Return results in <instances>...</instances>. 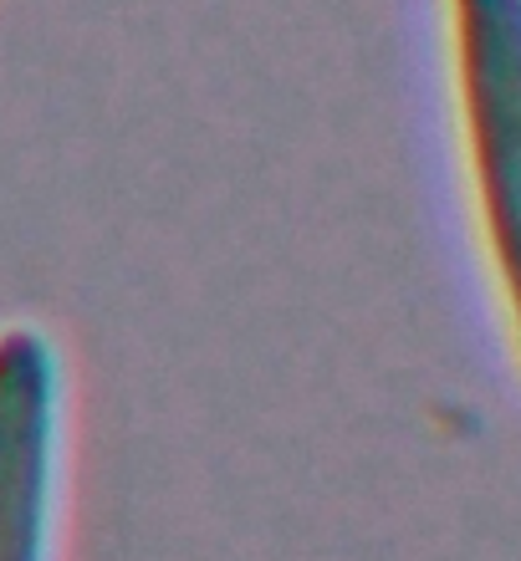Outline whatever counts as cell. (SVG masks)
I'll return each mask as SVG.
<instances>
[{
  "instance_id": "cell-1",
  "label": "cell",
  "mask_w": 521,
  "mask_h": 561,
  "mask_svg": "<svg viewBox=\"0 0 521 561\" xmlns=\"http://www.w3.org/2000/svg\"><path fill=\"white\" fill-rule=\"evenodd\" d=\"M465 159L521 337V0H450Z\"/></svg>"
},
{
  "instance_id": "cell-2",
  "label": "cell",
  "mask_w": 521,
  "mask_h": 561,
  "mask_svg": "<svg viewBox=\"0 0 521 561\" xmlns=\"http://www.w3.org/2000/svg\"><path fill=\"white\" fill-rule=\"evenodd\" d=\"M61 368L36 327L0 332V561H46L57 505Z\"/></svg>"
}]
</instances>
